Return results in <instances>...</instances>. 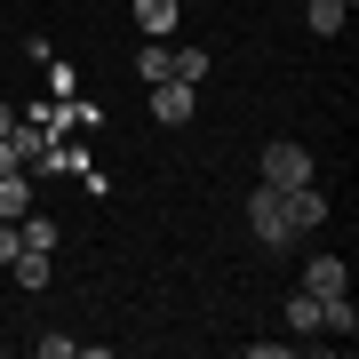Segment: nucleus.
<instances>
[{"mask_svg":"<svg viewBox=\"0 0 359 359\" xmlns=\"http://www.w3.org/2000/svg\"><path fill=\"white\" fill-rule=\"evenodd\" d=\"M248 231H256V240H264V248H295V240H304V231H295V224H287V200H280V192H271V184H264V192H256V200H248Z\"/></svg>","mask_w":359,"mask_h":359,"instance_id":"nucleus-1","label":"nucleus"},{"mask_svg":"<svg viewBox=\"0 0 359 359\" xmlns=\"http://www.w3.org/2000/svg\"><path fill=\"white\" fill-rule=\"evenodd\" d=\"M320 168H311V152L304 144H264V184L271 192H295V184H311Z\"/></svg>","mask_w":359,"mask_h":359,"instance_id":"nucleus-2","label":"nucleus"},{"mask_svg":"<svg viewBox=\"0 0 359 359\" xmlns=\"http://www.w3.org/2000/svg\"><path fill=\"white\" fill-rule=\"evenodd\" d=\"M192 80H152V120L160 128H184V120H192Z\"/></svg>","mask_w":359,"mask_h":359,"instance_id":"nucleus-3","label":"nucleus"},{"mask_svg":"<svg viewBox=\"0 0 359 359\" xmlns=\"http://www.w3.org/2000/svg\"><path fill=\"white\" fill-rule=\"evenodd\" d=\"M280 200H287V224H295V231L327 224V192H320V176H311V184H295V192H280Z\"/></svg>","mask_w":359,"mask_h":359,"instance_id":"nucleus-4","label":"nucleus"},{"mask_svg":"<svg viewBox=\"0 0 359 359\" xmlns=\"http://www.w3.org/2000/svg\"><path fill=\"white\" fill-rule=\"evenodd\" d=\"M344 287H351L344 256H311V264H304V295H344Z\"/></svg>","mask_w":359,"mask_h":359,"instance_id":"nucleus-5","label":"nucleus"},{"mask_svg":"<svg viewBox=\"0 0 359 359\" xmlns=\"http://www.w3.org/2000/svg\"><path fill=\"white\" fill-rule=\"evenodd\" d=\"M8 271H16V287L32 295V287H48V280H56V256H40V248H16V256H8Z\"/></svg>","mask_w":359,"mask_h":359,"instance_id":"nucleus-6","label":"nucleus"},{"mask_svg":"<svg viewBox=\"0 0 359 359\" xmlns=\"http://www.w3.org/2000/svg\"><path fill=\"white\" fill-rule=\"evenodd\" d=\"M25 208H40V200H32V176H25V168H8V176H0V216L16 224Z\"/></svg>","mask_w":359,"mask_h":359,"instance_id":"nucleus-7","label":"nucleus"},{"mask_svg":"<svg viewBox=\"0 0 359 359\" xmlns=\"http://www.w3.org/2000/svg\"><path fill=\"white\" fill-rule=\"evenodd\" d=\"M168 65H176V40H144V48H136V80H144V88L168 80Z\"/></svg>","mask_w":359,"mask_h":359,"instance_id":"nucleus-8","label":"nucleus"},{"mask_svg":"<svg viewBox=\"0 0 359 359\" xmlns=\"http://www.w3.org/2000/svg\"><path fill=\"white\" fill-rule=\"evenodd\" d=\"M304 25L320 32V40H335V32L351 25V8H344V0H304Z\"/></svg>","mask_w":359,"mask_h":359,"instance_id":"nucleus-9","label":"nucleus"},{"mask_svg":"<svg viewBox=\"0 0 359 359\" xmlns=\"http://www.w3.org/2000/svg\"><path fill=\"white\" fill-rule=\"evenodd\" d=\"M136 25H144V40H168V32H176V0H136Z\"/></svg>","mask_w":359,"mask_h":359,"instance_id":"nucleus-10","label":"nucleus"},{"mask_svg":"<svg viewBox=\"0 0 359 359\" xmlns=\"http://www.w3.org/2000/svg\"><path fill=\"white\" fill-rule=\"evenodd\" d=\"M287 327H295V335H320V295L295 287V295H287Z\"/></svg>","mask_w":359,"mask_h":359,"instance_id":"nucleus-11","label":"nucleus"},{"mask_svg":"<svg viewBox=\"0 0 359 359\" xmlns=\"http://www.w3.org/2000/svg\"><path fill=\"white\" fill-rule=\"evenodd\" d=\"M168 80H192V88H200V80H208V48H176V65H168Z\"/></svg>","mask_w":359,"mask_h":359,"instance_id":"nucleus-12","label":"nucleus"},{"mask_svg":"<svg viewBox=\"0 0 359 359\" xmlns=\"http://www.w3.org/2000/svg\"><path fill=\"white\" fill-rule=\"evenodd\" d=\"M25 160H32V144L8 128V136H0V176H8V168H25Z\"/></svg>","mask_w":359,"mask_h":359,"instance_id":"nucleus-13","label":"nucleus"},{"mask_svg":"<svg viewBox=\"0 0 359 359\" xmlns=\"http://www.w3.org/2000/svg\"><path fill=\"white\" fill-rule=\"evenodd\" d=\"M8 128H16V112H8V104H0V136H8Z\"/></svg>","mask_w":359,"mask_h":359,"instance_id":"nucleus-14","label":"nucleus"},{"mask_svg":"<svg viewBox=\"0 0 359 359\" xmlns=\"http://www.w3.org/2000/svg\"><path fill=\"white\" fill-rule=\"evenodd\" d=\"M344 8H359V0H344Z\"/></svg>","mask_w":359,"mask_h":359,"instance_id":"nucleus-15","label":"nucleus"}]
</instances>
